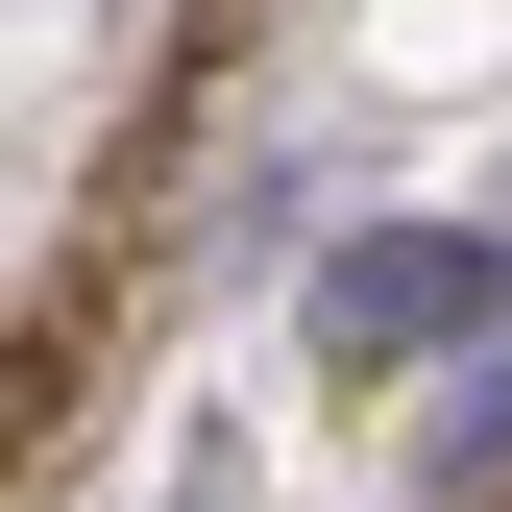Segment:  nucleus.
Masks as SVG:
<instances>
[{
    "mask_svg": "<svg viewBox=\"0 0 512 512\" xmlns=\"http://www.w3.org/2000/svg\"><path fill=\"white\" fill-rule=\"evenodd\" d=\"M488 317H512V244H342L317 342H342V366H415V342H488Z\"/></svg>",
    "mask_w": 512,
    "mask_h": 512,
    "instance_id": "nucleus-1",
    "label": "nucleus"
},
{
    "mask_svg": "<svg viewBox=\"0 0 512 512\" xmlns=\"http://www.w3.org/2000/svg\"><path fill=\"white\" fill-rule=\"evenodd\" d=\"M464 512H512V439H488V464H464Z\"/></svg>",
    "mask_w": 512,
    "mask_h": 512,
    "instance_id": "nucleus-2",
    "label": "nucleus"
}]
</instances>
